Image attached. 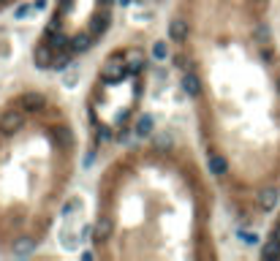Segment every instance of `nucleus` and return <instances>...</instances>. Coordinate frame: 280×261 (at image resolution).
<instances>
[{
  "instance_id": "4",
  "label": "nucleus",
  "mask_w": 280,
  "mask_h": 261,
  "mask_svg": "<svg viewBox=\"0 0 280 261\" xmlns=\"http://www.w3.org/2000/svg\"><path fill=\"white\" fill-rule=\"evenodd\" d=\"M150 60L139 44H120L98 63L87 90V123L106 141H120L133 128L147 96Z\"/></svg>"
},
{
  "instance_id": "3",
  "label": "nucleus",
  "mask_w": 280,
  "mask_h": 261,
  "mask_svg": "<svg viewBox=\"0 0 280 261\" xmlns=\"http://www.w3.org/2000/svg\"><path fill=\"white\" fill-rule=\"evenodd\" d=\"M79 166V133L52 90L30 84L0 104V256L46 242Z\"/></svg>"
},
{
  "instance_id": "5",
  "label": "nucleus",
  "mask_w": 280,
  "mask_h": 261,
  "mask_svg": "<svg viewBox=\"0 0 280 261\" xmlns=\"http://www.w3.org/2000/svg\"><path fill=\"white\" fill-rule=\"evenodd\" d=\"M117 0H54L36 44V66L60 71L106 36Z\"/></svg>"
},
{
  "instance_id": "6",
  "label": "nucleus",
  "mask_w": 280,
  "mask_h": 261,
  "mask_svg": "<svg viewBox=\"0 0 280 261\" xmlns=\"http://www.w3.org/2000/svg\"><path fill=\"white\" fill-rule=\"evenodd\" d=\"M19 0H0V11H9L11 6H17Z\"/></svg>"
},
{
  "instance_id": "2",
  "label": "nucleus",
  "mask_w": 280,
  "mask_h": 261,
  "mask_svg": "<svg viewBox=\"0 0 280 261\" xmlns=\"http://www.w3.org/2000/svg\"><path fill=\"white\" fill-rule=\"evenodd\" d=\"M93 256L103 261H215V191L182 139L125 147L103 166L90 218Z\"/></svg>"
},
{
  "instance_id": "1",
  "label": "nucleus",
  "mask_w": 280,
  "mask_h": 261,
  "mask_svg": "<svg viewBox=\"0 0 280 261\" xmlns=\"http://www.w3.org/2000/svg\"><path fill=\"white\" fill-rule=\"evenodd\" d=\"M267 6L177 0L169 22L207 169L242 220L269 212L280 193V54Z\"/></svg>"
}]
</instances>
